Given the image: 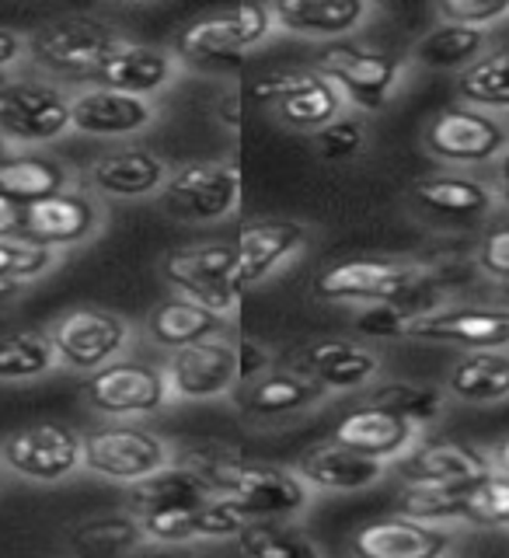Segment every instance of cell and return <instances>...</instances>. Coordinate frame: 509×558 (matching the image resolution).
<instances>
[{"mask_svg": "<svg viewBox=\"0 0 509 558\" xmlns=\"http://www.w3.org/2000/svg\"><path fill=\"white\" fill-rule=\"evenodd\" d=\"M325 391L314 380L293 374V371H272L241 388V409L244 415L258 418H276V415H293L311 409L314 401H322Z\"/></svg>", "mask_w": 509, "mask_h": 558, "instance_id": "obj_33", "label": "cell"}, {"mask_svg": "<svg viewBox=\"0 0 509 558\" xmlns=\"http://www.w3.org/2000/svg\"><path fill=\"white\" fill-rule=\"evenodd\" d=\"M296 475L304 478L307 488H322V493H360V488H371L384 478V464L331 440L311 447L296 461Z\"/></svg>", "mask_w": 509, "mask_h": 558, "instance_id": "obj_28", "label": "cell"}, {"mask_svg": "<svg viewBox=\"0 0 509 558\" xmlns=\"http://www.w3.org/2000/svg\"><path fill=\"white\" fill-rule=\"evenodd\" d=\"M57 349L49 331H11L0 336V380H32L57 366Z\"/></svg>", "mask_w": 509, "mask_h": 558, "instance_id": "obj_40", "label": "cell"}, {"mask_svg": "<svg viewBox=\"0 0 509 558\" xmlns=\"http://www.w3.org/2000/svg\"><path fill=\"white\" fill-rule=\"evenodd\" d=\"M57 252L46 248V244L32 241L25 234H0V283H17L25 287L28 279L43 276L52 269Z\"/></svg>", "mask_w": 509, "mask_h": 558, "instance_id": "obj_41", "label": "cell"}, {"mask_svg": "<svg viewBox=\"0 0 509 558\" xmlns=\"http://www.w3.org/2000/svg\"><path fill=\"white\" fill-rule=\"evenodd\" d=\"M272 32V11L266 4H238L189 22L174 35L171 57L192 66H217L227 60L238 63L244 49L262 46Z\"/></svg>", "mask_w": 509, "mask_h": 558, "instance_id": "obj_3", "label": "cell"}, {"mask_svg": "<svg viewBox=\"0 0 509 558\" xmlns=\"http://www.w3.org/2000/svg\"><path fill=\"white\" fill-rule=\"evenodd\" d=\"M453 531L388 513L353 534V558H447Z\"/></svg>", "mask_w": 509, "mask_h": 558, "instance_id": "obj_18", "label": "cell"}, {"mask_svg": "<svg viewBox=\"0 0 509 558\" xmlns=\"http://www.w3.org/2000/svg\"><path fill=\"white\" fill-rule=\"evenodd\" d=\"M157 119L154 101L119 95L109 87H87L70 98V130L98 140H122L144 133Z\"/></svg>", "mask_w": 509, "mask_h": 558, "instance_id": "obj_19", "label": "cell"}, {"mask_svg": "<svg viewBox=\"0 0 509 558\" xmlns=\"http://www.w3.org/2000/svg\"><path fill=\"white\" fill-rule=\"evenodd\" d=\"M493 196L499 199V203H506L509 206V150L499 157L496 161V174H493Z\"/></svg>", "mask_w": 509, "mask_h": 558, "instance_id": "obj_49", "label": "cell"}, {"mask_svg": "<svg viewBox=\"0 0 509 558\" xmlns=\"http://www.w3.org/2000/svg\"><path fill=\"white\" fill-rule=\"evenodd\" d=\"M144 541L147 537L140 531L136 517L112 513V517L84 520L81 527H74L70 548H74L77 558H130Z\"/></svg>", "mask_w": 509, "mask_h": 558, "instance_id": "obj_35", "label": "cell"}, {"mask_svg": "<svg viewBox=\"0 0 509 558\" xmlns=\"http://www.w3.org/2000/svg\"><path fill=\"white\" fill-rule=\"evenodd\" d=\"M415 433L419 429L412 423H405L401 415H395L388 409H377V405H363V409L349 412L336 426V444L384 464V461L405 458L415 444Z\"/></svg>", "mask_w": 509, "mask_h": 558, "instance_id": "obj_26", "label": "cell"}, {"mask_svg": "<svg viewBox=\"0 0 509 558\" xmlns=\"http://www.w3.org/2000/svg\"><path fill=\"white\" fill-rule=\"evenodd\" d=\"M287 371L314 380L322 391H360L380 374V356L356 339H318L296 349Z\"/></svg>", "mask_w": 509, "mask_h": 558, "instance_id": "obj_16", "label": "cell"}, {"mask_svg": "<svg viewBox=\"0 0 509 558\" xmlns=\"http://www.w3.org/2000/svg\"><path fill=\"white\" fill-rule=\"evenodd\" d=\"M161 371L168 380V391L174 398H185V401L220 398L238 384L234 342L214 336V339L192 342L185 349H174Z\"/></svg>", "mask_w": 509, "mask_h": 558, "instance_id": "obj_15", "label": "cell"}, {"mask_svg": "<svg viewBox=\"0 0 509 558\" xmlns=\"http://www.w3.org/2000/svg\"><path fill=\"white\" fill-rule=\"evenodd\" d=\"M458 95L471 109L509 112V49L485 52L478 63H471L458 77Z\"/></svg>", "mask_w": 509, "mask_h": 558, "instance_id": "obj_39", "label": "cell"}, {"mask_svg": "<svg viewBox=\"0 0 509 558\" xmlns=\"http://www.w3.org/2000/svg\"><path fill=\"white\" fill-rule=\"evenodd\" d=\"M255 98L276 109V116L293 130L318 133L342 116L346 98L318 70H283L255 84Z\"/></svg>", "mask_w": 509, "mask_h": 558, "instance_id": "obj_13", "label": "cell"}, {"mask_svg": "<svg viewBox=\"0 0 509 558\" xmlns=\"http://www.w3.org/2000/svg\"><path fill=\"white\" fill-rule=\"evenodd\" d=\"M269 11L279 32L331 43L356 32L371 17V4H363V0H279Z\"/></svg>", "mask_w": 509, "mask_h": 558, "instance_id": "obj_25", "label": "cell"}, {"mask_svg": "<svg viewBox=\"0 0 509 558\" xmlns=\"http://www.w3.org/2000/svg\"><path fill=\"white\" fill-rule=\"evenodd\" d=\"M447 391L464 405H493L509 398V349L461 356L447 374Z\"/></svg>", "mask_w": 509, "mask_h": 558, "instance_id": "obj_32", "label": "cell"}, {"mask_svg": "<svg viewBox=\"0 0 509 558\" xmlns=\"http://www.w3.org/2000/svg\"><path fill=\"white\" fill-rule=\"evenodd\" d=\"M171 398L168 380L161 366L136 363V360H116L105 363L101 371L84 377V401L87 409L109 418H130V415H150L165 409Z\"/></svg>", "mask_w": 509, "mask_h": 558, "instance_id": "obj_10", "label": "cell"}, {"mask_svg": "<svg viewBox=\"0 0 509 558\" xmlns=\"http://www.w3.org/2000/svg\"><path fill=\"white\" fill-rule=\"evenodd\" d=\"M496 464L458 440H423L401 458V482L412 485H475Z\"/></svg>", "mask_w": 509, "mask_h": 558, "instance_id": "obj_22", "label": "cell"}, {"mask_svg": "<svg viewBox=\"0 0 509 558\" xmlns=\"http://www.w3.org/2000/svg\"><path fill=\"white\" fill-rule=\"evenodd\" d=\"M8 157H11V144H8L4 136H0V168H4V161H8Z\"/></svg>", "mask_w": 509, "mask_h": 558, "instance_id": "obj_52", "label": "cell"}, {"mask_svg": "<svg viewBox=\"0 0 509 558\" xmlns=\"http://www.w3.org/2000/svg\"><path fill=\"white\" fill-rule=\"evenodd\" d=\"M209 499H217V488L209 485L199 471H192L185 461H171L165 468H157L154 475L130 485V502L136 506V513L174 510V506H199Z\"/></svg>", "mask_w": 509, "mask_h": 558, "instance_id": "obj_30", "label": "cell"}, {"mask_svg": "<svg viewBox=\"0 0 509 558\" xmlns=\"http://www.w3.org/2000/svg\"><path fill=\"white\" fill-rule=\"evenodd\" d=\"M444 401H447V391L433 388V384H412V380H388L366 391V405L388 409L405 418V423H412L415 429L433 423V418L444 412Z\"/></svg>", "mask_w": 509, "mask_h": 558, "instance_id": "obj_38", "label": "cell"}, {"mask_svg": "<svg viewBox=\"0 0 509 558\" xmlns=\"http://www.w3.org/2000/svg\"><path fill=\"white\" fill-rule=\"evenodd\" d=\"M436 14L447 25H464V28H482L509 17V0H440Z\"/></svg>", "mask_w": 509, "mask_h": 558, "instance_id": "obj_44", "label": "cell"}, {"mask_svg": "<svg viewBox=\"0 0 509 558\" xmlns=\"http://www.w3.org/2000/svg\"><path fill=\"white\" fill-rule=\"evenodd\" d=\"M241 179L231 161H192L161 189V206L171 220L182 223H217L238 209Z\"/></svg>", "mask_w": 509, "mask_h": 558, "instance_id": "obj_6", "label": "cell"}, {"mask_svg": "<svg viewBox=\"0 0 509 558\" xmlns=\"http://www.w3.org/2000/svg\"><path fill=\"white\" fill-rule=\"evenodd\" d=\"M314 140H318V150L325 161H349V157H356L366 147V130L360 119L339 116L336 122H328L325 130L314 133Z\"/></svg>", "mask_w": 509, "mask_h": 558, "instance_id": "obj_45", "label": "cell"}, {"mask_svg": "<svg viewBox=\"0 0 509 558\" xmlns=\"http://www.w3.org/2000/svg\"><path fill=\"white\" fill-rule=\"evenodd\" d=\"M304 241H307V231L293 220H258V223L244 227L234 244L241 290L258 287L262 279H266L276 266H283Z\"/></svg>", "mask_w": 509, "mask_h": 558, "instance_id": "obj_27", "label": "cell"}, {"mask_svg": "<svg viewBox=\"0 0 509 558\" xmlns=\"http://www.w3.org/2000/svg\"><path fill=\"white\" fill-rule=\"evenodd\" d=\"M423 272L395 258H346L314 279V296L331 304H388L423 283Z\"/></svg>", "mask_w": 509, "mask_h": 558, "instance_id": "obj_9", "label": "cell"}, {"mask_svg": "<svg viewBox=\"0 0 509 558\" xmlns=\"http://www.w3.org/2000/svg\"><path fill=\"white\" fill-rule=\"evenodd\" d=\"M415 339L458 345L468 353H485V349H509V304L485 307V304H444L419 318L412 328Z\"/></svg>", "mask_w": 509, "mask_h": 558, "instance_id": "obj_17", "label": "cell"}, {"mask_svg": "<svg viewBox=\"0 0 509 558\" xmlns=\"http://www.w3.org/2000/svg\"><path fill=\"white\" fill-rule=\"evenodd\" d=\"M185 464L217 488V496H231L244 502L258 520H287L301 513L311 493L296 471H287L269 461H252L241 453L227 450H192L185 453Z\"/></svg>", "mask_w": 509, "mask_h": 558, "instance_id": "obj_1", "label": "cell"}, {"mask_svg": "<svg viewBox=\"0 0 509 558\" xmlns=\"http://www.w3.org/2000/svg\"><path fill=\"white\" fill-rule=\"evenodd\" d=\"M468 488L471 485H412V482H401L398 513L412 517L419 523H433V527H447V523H453V520H464Z\"/></svg>", "mask_w": 509, "mask_h": 558, "instance_id": "obj_37", "label": "cell"}, {"mask_svg": "<svg viewBox=\"0 0 509 558\" xmlns=\"http://www.w3.org/2000/svg\"><path fill=\"white\" fill-rule=\"evenodd\" d=\"M49 342L63 366L81 374H95L105 363H116L122 349L130 345V325L112 311L77 307L52 322Z\"/></svg>", "mask_w": 509, "mask_h": 558, "instance_id": "obj_11", "label": "cell"}, {"mask_svg": "<svg viewBox=\"0 0 509 558\" xmlns=\"http://www.w3.org/2000/svg\"><path fill=\"white\" fill-rule=\"evenodd\" d=\"M314 70L339 87L346 101H353L363 112H377L388 105L401 77V60L391 52H380L356 43H328L318 52Z\"/></svg>", "mask_w": 509, "mask_h": 558, "instance_id": "obj_7", "label": "cell"}, {"mask_svg": "<svg viewBox=\"0 0 509 558\" xmlns=\"http://www.w3.org/2000/svg\"><path fill=\"white\" fill-rule=\"evenodd\" d=\"M171 179L168 165L147 147H112L92 165V185L112 199H144L157 196Z\"/></svg>", "mask_w": 509, "mask_h": 558, "instance_id": "obj_23", "label": "cell"}, {"mask_svg": "<svg viewBox=\"0 0 509 558\" xmlns=\"http://www.w3.org/2000/svg\"><path fill=\"white\" fill-rule=\"evenodd\" d=\"M98 231V206L84 192L66 189L60 196L32 203L22 209V234L46 244V248H70Z\"/></svg>", "mask_w": 509, "mask_h": 558, "instance_id": "obj_21", "label": "cell"}, {"mask_svg": "<svg viewBox=\"0 0 509 558\" xmlns=\"http://www.w3.org/2000/svg\"><path fill=\"white\" fill-rule=\"evenodd\" d=\"M426 150L447 165H496L509 150V130L493 112L458 105L433 116L426 126Z\"/></svg>", "mask_w": 509, "mask_h": 558, "instance_id": "obj_12", "label": "cell"}, {"mask_svg": "<svg viewBox=\"0 0 509 558\" xmlns=\"http://www.w3.org/2000/svg\"><path fill=\"white\" fill-rule=\"evenodd\" d=\"M174 74H179V60H174L168 49L122 43L87 81L95 87H109V92L150 101L157 92H165V87L174 81Z\"/></svg>", "mask_w": 509, "mask_h": 558, "instance_id": "obj_20", "label": "cell"}, {"mask_svg": "<svg viewBox=\"0 0 509 558\" xmlns=\"http://www.w3.org/2000/svg\"><path fill=\"white\" fill-rule=\"evenodd\" d=\"M464 520L482 523V527H502L509 531V475L499 468L488 471L468 488V513Z\"/></svg>", "mask_w": 509, "mask_h": 558, "instance_id": "obj_42", "label": "cell"}, {"mask_svg": "<svg viewBox=\"0 0 509 558\" xmlns=\"http://www.w3.org/2000/svg\"><path fill=\"white\" fill-rule=\"evenodd\" d=\"M227 328V318L214 314L209 307L189 301V296H179L171 293L168 301H161L147 318V336L174 353V349H185L192 342H203V339H214V336H223Z\"/></svg>", "mask_w": 509, "mask_h": 558, "instance_id": "obj_29", "label": "cell"}, {"mask_svg": "<svg viewBox=\"0 0 509 558\" xmlns=\"http://www.w3.org/2000/svg\"><path fill=\"white\" fill-rule=\"evenodd\" d=\"M122 46L119 32L92 14H70L43 25L25 39V52L35 66L52 77L87 81Z\"/></svg>", "mask_w": 509, "mask_h": 558, "instance_id": "obj_2", "label": "cell"}, {"mask_svg": "<svg viewBox=\"0 0 509 558\" xmlns=\"http://www.w3.org/2000/svg\"><path fill=\"white\" fill-rule=\"evenodd\" d=\"M412 196L429 220L450 227H468L488 217V209L496 203L493 185L471 179V174H429V179L415 182Z\"/></svg>", "mask_w": 509, "mask_h": 558, "instance_id": "obj_24", "label": "cell"}, {"mask_svg": "<svg viewBox=\"0 0 509 558\" xmlns=\"http://www.w3.org/2000/svg\"><path fill=\"white\" fill-rule=\"evenodd\" d=\"M478 269L493 279H509V227H496L482 238L478 248Z\"/></svg>", "mask_w": 509, "mask_h": 558, "instance_id": "obj_46", "label": "cell"}, {"mask_svg": "<svg viewBox=\"0 0 509 558\" xmlns=\"http://www.w3.org/2000/svg\"><path fill=\"white\" fill-rule=\"evenodd\" d=\"M171 464V450L157 433L144 426H101L81 436V468L109 482H140L157 468Z\"/></svg>", "mask_w": 509, "mask_h": 558, "instance_id": "obj_5", "label": "cell"}, {"mask_svg": "<svg viewBox=\"0 0 509 558\" xmlns=\"http://www.w3.org/2000/svg\"><path fill=\"white\" fill-rule=\"evenodd\" d=\"M70 171L43 154H11L0 168V199L25 209L32 203H43L49 196L66 192Z\"/></svg>", "mask_w": 509, "mask_h": 558, "instance_id": "obj_31", "label": "cell"}, {"mask_svg": "<svg viewBox=\"0 0 509 558\" xmlns=\"http://www.w3.org/2000/svg\"><path fill=\"white\" fill-rule=\"evenodd\" d=\"M0 461L32 482H63L81 468V436L60 423H35L4 436Z\"/></svg>", "mask_w": 509, "mask_h": 558, "instance_id": "obj_14", "label": "cell"}, {"mask_svg": "<svg viewBox=\"0 0 509 558\" xmlns=\"http://www.w3.org/2000/svg\"><path fill=\"white\" fill-rule=\"evenodd\" d=\"M25 57V39L14 28H0V74Z\"/></svg>", "mask_w": 509, "mask_h": 558, "instance_id": "obj_48", "label": "cell"}, {"mask_svg": "<svg viewBox=\"0 0 509 558\" xmlns=\"http://www.w3.org/2000/svg\"><path fill=\"white\" fill-rule=\"evenodd\" d=\"M234 360H238V384H241V388L269 374V353L252 339H241L234 345Z\"/></svg>", "mask_w": 509, "mask_h": 558, "instance_id": "obj_47", "label": "cell"}, {"mask_svg": "<svg viewBox=\"0 0 509 558\" xmlns=\"http://www.w3.org/2000/svg\"><path fill=\"white\" fill-rule=\"evenodd\" d=\"M220 122L238 133V126H241V95H238V92H231V95H223V98H220Z\"/></svg>", "mask_w": 509, "mask_h": 558, "instance_id": "obj_50", "label": "cell"}, {"mask_svg": "<svg viewBox=\"0 0 509 558\" xmlns=\"http://www.w3.org/2000/svg\"><path fill=\"white\" fill-rule=\"evenodd\" d=\"M0 84H8V81H4V77H0Z\"/></svg>", "mask_w": 509, "mask_h": 558, "instance_id": "obj_54", "label": "cell"}, {"mask_svg": "<svg viewBox=\"0 0 509 558\" xmlns=\"http://www.w3.org/2000/svg\"><path fill=\"white\" fill-rule=\"evenodd\" d=\"M488 49V32L436 22L423 39L412 46V60L426 70H464L478 63Z\"/></svg>", "mask_w": 509, "mask_h": 558, "instance_id": "obj_34", "label": "cell"}, {"mask_svg": "<svg viewBox=\"0 0 509 558\" xmlns=\"http://www.w3.org/2000/svg\"><path fill=\"white\" fill-rule=\"evenodd\" d=\"M506 301H509V279H506Z\"/></svg>", "mask_w": 509, "mask_h": 558, "instance_id": "obj_53", "label": "cell"}, {"mask_svg": "<svg viewBox=\"0 0 509 558\" xmlns=\"http://www.w3.org/2000/svg\"><path fill=\"white\" fill-rule=\"evenodd\" d=\"M496 468H499V471H506V475H509V440L496 450Z\"/></svg>", "mask_w": 509, "mask_h": 558, "instance_id": "obj_51", "label": "cell"}, {"mask_svg": "<svg viewBox=\"0 0 509 558\" xmlns=\"http://www.w3.org/2000/svg\"><path fill=\"white\" fill-rule=\"evenodd\" d=\"M165 279L179 296H189L203 307H209L220 318H227L241 301V279H238V252L234 244L209 241L196 248H182L168 255Z\"/></svg>", "mask_w": 509, "mask_h": 558, "instance_id": "obj_4", "label": "cell"}, {"mask_svg": "<svg viewBox=\"0 0 509 558\" xmlns=\"http://www.w3.org/2000/svg\"><path fill=\"white\" fill-rule=\"evenodd\" d=\"M203 506V502H199ZM199 506H174V510L136 513L140 531L154 545H185L199 537Z\"/></svg>", "mask_w": 509, "mask_h": 558, "instance_id": "obj_43", "label": "cell"}, {"mask_svg": "<svg viewBox=\"0 0 509 558\" xmlns=\"http://www.w3.org/2000/svg\"><path fill=\"white\" fill-rule=\"evenodd\" d=\"M241 558H325L318 541L287 520H255L238 534Z\"/></svg>", "mask_w": 509, "mask_h": 558, "instance_id": "obj_36", "label": "cell"}, {"mask_svg": "<svg viewBox=\"0 0 509 558\" xmlns=\"http://www.w3.org/2000/svg\"><path fill=\"white\" fill-rule=\"evenodd\" d=\"M70 130V95L49 81L0 84V136L17 147H39Z\"/></svg>", "mask_w": 509, "mask_h": 558, "instance_id": "obj_8", "label": "cell"}]
</instances>
